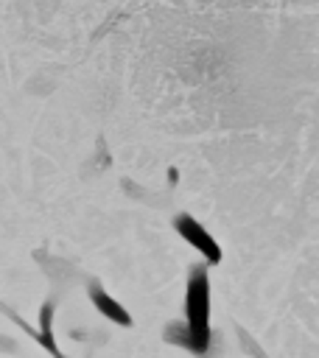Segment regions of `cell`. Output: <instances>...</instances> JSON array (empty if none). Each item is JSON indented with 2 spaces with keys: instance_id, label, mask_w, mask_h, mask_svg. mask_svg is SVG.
I'll return each mask as SVG.
<instances>
[{
  "instance_id": "3",
  "label": "cell",
  "mask_w": 319,
  "mask_h": 358,
  "mask_svg": "<svg viewBox=\"0 0 319 358\" xmlns=\"http://www.w3.org/2000/svg\"><path fill=\"white\" fill-rule=\"evenodd\" d=\"M90 302H92L95 310H101L109 322H115V324H120V327H132V324H134V322H132V313H129L118 299H112L109 291H104L101 285H90Z\"/></svg>"
},
{
  "instance_id": "4",
  "label": "cell",
  "mask_w": 319,
  "mask_h": 358,
  "mask_svg": "<svg viewBox=\"0 0 319 358\" xmlns=\"http://www.w3.org/2000/svg\"><path fill=\"white\" fill-rule=\"evenodd\" d=\"M50 308H53L50 302L42 308V336H45L48 350H50V352H56V347H53V341H50V316H53V313H50Z\"/></svg>"
},
{
  "instance_id": "2",
  "label": "cell",
  "mask_w": 319,
  "mask_h": 358,
  "mask_svg": "<svg viewBox=\"0 0 319 358\" xmlns=\"http://www.w3.org/2000/svg\"><path fill=\"white\" fill-rule=\"evenodd\" d=\"M173 229H176V235L185 241V243H190L201 257H204V263L207 266H215V263H221V246H218V241L204 229V224H199L190 213H179L176 218H173Z\"/></svg>"
},
{
  "instance_id": "1",
  "label": "cell",
  "mask_w": 319,
  "mask_h": 358,
  "mask_svg": "<svg viewBox=\"0 0 319 358\" xmlns=\"http://www.w3.org/2000/svg\"><path fill=\"white\" fill-rule=\"evenodd\" d=\"M185 347L196 355H204L213 344L210 322V274L207 263H196L187 274L185 288Z\"/></svg>"
}]
</instances>
